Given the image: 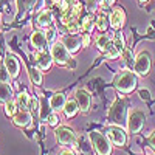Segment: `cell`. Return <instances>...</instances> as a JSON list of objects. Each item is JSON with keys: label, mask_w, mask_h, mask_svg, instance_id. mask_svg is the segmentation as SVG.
<instances>
[{"label": "cell", "mask_w": 155, "mask_h": 155, "mask_svg": "<svg viewBox=\"0 0 155 155\" xmlns=\"http://www.w3.org/2000/svg\"><path fill=\"white\" fill-rule=\"evenodd\" d=\"M149 144H150V146H152V149L155 150V130L149 135Z\"/></svg>", "instance_id": "obj_34"}, {"label": "cell", "mask_w": 155, "mask_h": 155, "mask_svg": "<svg viewBox=\"0 0 155 155\" xmlns=\"http://www.w3.org/2000/svg\"><path fill=\"white\" fill-rule=\"evenodd\" d=\"M62 110H64V113H65L67 118H73V116L78 113V110H79V106H78L76 99H68Z\"/></svg>", "instance_id": "obj_18"}, {"label": "cell", "mask_w": 155, "mask_h": 155, "mask_svg": "<svg viewBox=\"0 0 155 155\" xmlns=\"http://www.w3.org/2000/svg\"><path fill=\"white\" fill-rule=\"evenodd\" d=\"M51 20H53V17H51V12H50L48 9L42 11L41 14L37 16V25H39L41 28H50Z\"/></svg>", "instance_id": "obj_19"}, {"label": "cell", "mask_w": 155, "mask_h": 155, "mask_svg": "<svg viewBox=\"0 0 155 155\" xmlns=\"http://www.w3.org/2000/svg\"><path fill=\"white\" fill-rule=\"evenodd\" d=\"M106 134H107L109 140L112 141L116 147H124L126 146L127 135H126V132L123 130L121 127H118V126H107Z\"/></svg>", "instance_id": "obj_5"}, {"label": "cell", "mask_w": 155, "mask_h": 155, "mask_svg": "<svg viewBox=\"0 0 155 155\" xmlns=\"http://www.w3.org/2000/svg\"><path fill=\"white\" fill-rule=\"evenodd\" d=\"M65 102H67V99H65V95L64 93H56L50 98V106L53 110H62L64 106H65Z\"/></svg>", "instance_id": "obj_17"}, {"label": "cell", "mask_w": 155, "mask_h": 155, "mask_svg": "<svg viewBox=\"0 0 155 155\" xmlns=\"http://www.w3.org/2000/svg\"><path fill=\"white\" fill-rule=\"evenodd\" d=\"M36 99H33L28 93H19L17 98H16V104H17V109L19 110H30V106L34 104Z\"/></svg>", "instance_id": "obj_16"}, {"label": "cell", "mask_w": 155, "mask_h": 155, "mask_svg": "<svg viewBox=\"0 0 155 155\" xmlns=\"http://www.w3.org/2000/svg\"><path fill=\"white\" fill-rule=\"evenodd\" d=\"M54 135H56L58 143H61L64 146H73L76 143V135L68 127H59V129H56Z\"/></svg>", "instance_id": "obj_7"}, {"label": "cell", "mask_w": 155, "mask_h": 155, "mask_svg": "<svg viewBox=\"0 0 155 155\" xmlns=\"http://www.w3.org/2000/svg\"><path fill=\"white\" fill-rule=\"evenodd\" d=\"M11 74L8 71V68L5 67V64H0V82H9Z\"/></svg>", "instance_id": "obj_30"}, {"label": "cell", "mask_w": 155, "mask_h": 155, "mask_svg": "<svg viewBox=\"0 0 155 155\" xmlns=\"http://www.w3.org/2000/svg\"><path fill=\"white\" fill-rule=\"evenodd\" d=\"M95 22L96 20H95V17L92 14L85 16L84 20H82V23H81V30L85 31V33H90V31H92V28H93V25H95Z\"/></svg>", "instance_id": "obj_23"}, {"label": "cell", "mask_w": 155, "mask_h": 155, "mask_svg": "<svg viewBox=\"0 0 155 155\" xmlns=\"http://www.w3.org/2000/svg\"><path fill=\"white\" fill-rule=\"evenodd\" d=\"M140 98L147 101V99L150 98V95H149V92H147V90H140Z\"/></svg>", "instance_id": "obj_33"}, {"label": "cell", "mask_w": 155, "mask_h": 155, "mask_svg": "<svg viewBox=\"0 0 155 155\" xmlns=\"http://www.w3.org/2000/svg\"><path fill=\"white\" fill-rule=\"evenodd\" d=\"M112 44L115 45V48L120 51V53H123V51L126 50V47H124V37H123V34H115L113 36V41H112Z\"/></svg>", "instance_id": "obj_26"}, {"label": "cell", "mask_w": 155, "mask_h": 155, "mask_svg": "<svg viewBox=\"0 0 155 155\" xmlns=\"http://www.w3.org/2000/svg\"><path fill=\"white\" fill-rule=\"evenodd\" d=\"M3 64H5V67L8 68V71H9L11 78H16V76L19 74L20 64H19V61H17V58H16L14 54H6V58H5Z\"/></svg>", "instance_id": "obj_14"}, {"label": "cell", "mask_w": 155, "mask_h": 155, "mask_svg": "<svg viewBox=\"0 0 155 155\" xmlns=\"http://www.w3.org/2000/svg\"><path fill=\"white\" fill-rule=\"evenodd\" d=\"M31 45L39 50V51H47V45H48V39L44 33L41 31H34L31 34Z\"/></svg>", "instance_id": "obj_10"}, {"label": "cell", "mask_w": 155, "mask_h": 155, "mask_svg": "<svg viewBox=\"0 0 155 155\" xmlns=\"http://www.w3.org/2000/svg\"><path fill=\"white\" fill-rule=\"evenodd\" d=\"M137 87V74L134 71L123 70L115 78V88L121 93H130Z\"/></svg>", "instance_id": "obj_1"}, {"label": "cell", "mask_w": 155, "mask_h": 155, "mask_svg": "<svg viewBox=\"0 0 155 155\" xmlns=\"http://www.w3.org/2000/svg\"><path fill=\"white\" fill-rule=\"evenodd\" d=\"M51 58L53 61L58 64V65H67V64L71 61L70 59V51L67 50V47L62 42H54L51 45Z\"/></svg>", "instance_id": "obj_4"}, {"label": "cell", "mask_w": 155, "mask_h": 155, "mask_svg": "<svg viewBox=\"0 0 155 155\" xmlns=\"http://www.w3.org/2000/svg\"><path fill=\"white\" fill-rule=\"evenodd\" d=\"M113 2H115V0H98V3H99L102 8H107V6H110Z\"/></svg>", "instance_id": "obj_32"}, {"label": "cell", "mask_w": 155, "mask_h": 155, "mask_svg": "<svg viewBox=\"0 0 155 155\" xmlns=\"http://www.w3.org/2000/svg\"><path fill=\"white\" fill-rule=\"evenodd\" d=\"M62 44L67 47V50L70 53H76V51L82 47V39H79L74 34H70V36H65L62 39Z\"/></svg>", "instance_id": "obj_12"}, {"label": "cell", "mask_w": 155, "mask_h": 155, "mask_svg": "<svg viewBox=\"0 0 155 155\" xmlns=\"http://www.w3.org/2000/svg\"><path fill=\"white\" fill-rule=\"evenodd\" d=\"M31 120H33V116H31L30 110H19L14 116H12V123H14L17 127H27V126H30Z\"/></svg>", "instance_id": "obj_11"}, {"label": "cell", "mask_w": 155, "mask_h": 155, "mask_svg": "<svg viewBox=\"0 0 155 155\" xmlns=\"http://www.w3.org/2000/svg\"><path fill=\"white\" fill-rule=\"evenodd\" d=\"M12 99V90L8 82H0V102H8Z\"/></svg>", "instance_id": "obj_20"}, {"label": "cell", "mask_w": 155, "mask_h": 155, "mask_svg": "<svg viewBox=\"0 0 155 155\" xmlns=\"http://www.w3.org/2000/svg\"><path fill=\"white\" fill-rule=\"evenodd\" d=\"M112 39H113L112 34H101V36H98V37H96V41H95L98 50H99V51H106L107 45L112 42Z\"/></svg>", "instance_id": "obj_21"}, {"label": "cell", "mask_w": 155, "mask_h": 155, "mask_svg": "<svg viewBox=\"0 0 155 155\" xmlns=\"http://www.w3.org/2000/svg\"><path fill=\"white\" fill-rule=\"evenodd\" d=\"M51 2H53L54 5H61V2H62V0H51Z\"/></svg>", "instance_id": "obj_38"}, {"label": "cell", "mask_w": 155, "mask_h": 155, "mask_svg": "<svg viewBox=\"0 0 155 155\" xmlns=\"http://www.w3.org/2000/svg\"><path fill=\"white\" fill-rule=\"evenodd\" d=\"M95 25H96V28H98L99 31H106V30H107V27H109V20H107V17H106L104 12H99V14H98Z\"/></svg>", "instance_id": "obj_24"}, {"label": "cell", "mask_w": 155, "mask_h": 155, "mask_svg": "<svg viewBox=\"0 0 155 155\" xmlns=\"http://www.w3.org/2000/svg\"><path fill=\"white\" fill-rule=\"evenodd\" d=\"M67 31H68V34H78L81 31V23L78 22V20H73V22H68L67 25Z\"/></svg>", "instance_id": "obj_29"}, {"label": "cell", "mask_w": 155, "mask_h": 155, "mask_svg": "<svg viewBox=\"0 0 155 155\" xmlns=\"http://www.w3.org/2000/svg\"><path fill=\"white\" fill-rule=\"evenodd\" d=\"M90 141L93 144V149L98 155H110L112 153V144L109 137H106L104 134H101L98 130L90 132Z\"/></svg>", "instance_id": "obj_2"}, {"label": "cell", "mask_w": 155, "mask_h": 155, "mask_svg": "<svg viewBox=\"0 0 155 155\" xmlns=\"http://www.w3.org/2000/svg\"><path fill=\"white\" fill-rule=\"evenodd\" d=\"M112 41H113V39H112ZM120 54H121V53H120V51L115 48V45L110 42V44L107 45V48H106V58H107V59H116Z\"/></svg>", "instance_id": "obj_28"}, {"label": "cell", "mask_w": 155, "mask_h": 155, "mask_svg": "<svg viewBox=\"0 0 155 155\" xmlns=\"http://www.w3.org/2000/svg\"><path fill=\"white\" fill-rule=\"evenodd\" d=\"M17 104H16V101H8V102H5V113L8 115V116H11V118H12V116H14L16 113H17Z\"/></svg>", "instance_id": "obj_27"}, {"label": "cell", "mask_w": 155, "mask_h": 155, "mask_svg": "<svg viewBox=\"0 0 155 155\" xmlns=\"http://www.w3.org/2000/svg\"><path fill=\"white\" fill-rule=\"evenodd\" d=\"M124 20H126V16H124V11L123 8H115L110 14V25L113 30H120L123 25H124Z\"/></svg>", "instance_id": "obj_13"}, {"label": "cell", "mask_w": 155, "mask_h": 155, "mask_svg": "<svg viewBox=\"0 0 155 155\" xmlns=\"http://www.w3.org/2000/svg\"><path fill=\"white\" fill-rule=\"evenodd\" d=\"M74 99L78 102V106H79V110L87 113L90 110V104H92V98H90L88 92L84 88H79L76 90V95H74Z\"/></svg>", "instance_id": "obj_9"}, {"label": "cell", "mask_w": 155, "mask_h": 155, "mask_svg": "<svg viewBox=\"0 0 155 155\" xmlns=\"http://www.w3.org/2000/svg\"><path fill=\"white\" fill-rule=\"evenodd\" d=\"M88 44H90V36L84 34L82 36V47H88Z\"/></svg>", "instance_id": "obj_35"}, {"label": "cell", "mask_w": 155, "mask_h": 155, "mask_svg": "<svg viewBox=\"0 0 155 155\" xmlns=\"http://www.w3.org/2000/svg\"><path fill=\"white\" fill-rule=\"evenodd\" d=\"M47 39H48V42H51V41H53V39H54V30H48V36H47Z\"/></svg>", "instance_id": "obj_36"}, {"label": "cell", "mask_w": 155, "mask_h": 155, "mask_svg": "<svg viewBox=\"0 0 155 155\" xmlns=\"http://www.w3.org/2000/svg\"><path fill=\"white\" fill-rule=\"evenodd\" d=\"M146 115L141 110H130L127 115V129L130 134H138L144 126Z\"/></svg>", "instance_id": "obj_3"}, {"label": "cell", "mask_w": 155, "mask_h": 155, "mask_svg": "<svg viewBox=\"0 0 155 155\" xmlns=\"http://www.w3.org/2000/svg\"><path fill=\"white\" fill-rule=\"evenodd\" d=\"M30 81L34 84V85H41L42 84V73H41V68L39 67H33L30 70Z\"/></svg>", "instance_id": "obj_22"}, {"label": "cell", "mask_w": 155, "mask_h": 155, "mask_svg": "<svg viewBox=\"0 0 155 155\" xmlns=\"http://www.w3.org/2000/svg\"><path fill=\"white\" fill-rule=\"evenodd\" d=\"M124 115H126V101L124 99H118L115 102V104L112 106L110 112H109V116L112 123L115 124H120L123 120H124Z\"/></svg>", "instance_id": "obj_8"}, {"label": "cell", "mask_w": 155, "mask_h": 155, "mask_svg": "<svg viewBox=\"0 0 155 155\" xmlns=\"http://www.w3.org/2000/svg\"><path fill=\"white\" fill-rule=\"evenodd\" d=\"M41 118L42 120H47V116L50 115V110H53L51 109V106H50V101H47L45 98H42L41 99Z\"/></svg>", "instance_id": "obj_25"}, {"label": "cell", "mask_w": 155, "mask_h": 155, "mask_svg": "<svg viewBox=\"0 0 155 155\" xmlns=\"http://www.w3.org/2000/svg\"><path fill=\"white\" fill-rule=\"evenodd\" d=\"M135 73L140 76H146L150 71V54L147 51H141V53L135 58Z\"/></svg>", "instance_id": "obj_6"}, {"label": "cell", "mask_w": 155, "mask_h": 155, "mask_svg": "<svg viewBox=\"0 0 155 155\" xmlns=\"http://www.w3.org/2000/svg\"><path fill=\"white\" fill-rule=\"evenodd\" d=\"M59 155H74V152L70 150V149H62V150L59 152Z\"/></svg>", "instance_id": "obj_37"}, {"label": "cell", "mask_w": 155, "mask_h": 155, "mask_svg": "<svg viewBox=\"0 0 155 155\" xmlns=\"http://www.w3.org/2000/svg\"><path fill=\"white\" fill-rule=\"evenodd\" d=\"M36 62H37V67L41 70H48L51 67L53 58H51V54H48L47 51H39L36 54Z\"/></svg>", "instance_id": "obj_15"}, {"label": "cell", "mask_w": 155, "mask_h": 155, "mask_svg": "<svg viewBox=\"0 0 155 155\" xmlns=\"http://www.w3.org/2000/svg\"><path fill=\"white\" fill-rule=\"evenodd\" d=\"M47 121H48V126H51V127H56L58 124H59V116L56 115V113H50L48 116H47Z\"/></svg>", "instance_id": "obj_31"}, {"label": "cell", "mask_w": 155, "mask_h": 155, "mask_svg": "<svg viewBox=\"0 0 155 155\" xmlns=\"http://www.w3.org/2000/svg\"><path fill=\"white\" fill-rule=\"evenodd\" d=\"M138 2H141V3H146V2H147V0H138Z\"/></svg>", "instance_id": "obj_39"}]
</instances>
